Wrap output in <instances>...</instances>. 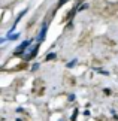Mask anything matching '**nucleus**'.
I'll return each mask as SVG.
<instances>
[{
  "label": "nucleus",
  "mask_w": 118,
  "mask_h": 121,
  "mask_svg": "<svg viewBox=\"0 0 118 121\" xmlns=\"http://www.w3.org/2000/svg\"><path fill=\"white\" fill-rule=\"evenodd\" d=\"M30 43H31V40H24L22 43L18 46V49L15 51V54H21V52H26V49L30 46Z\"/></svg>",
  "instance_id": "f257e3e1"
},
{
  "label": "nucleus",
  "mask_w": 118,
  "mask_h": 121,
  "mask_svg": "<svg viewBox=\"0 0 118 121\" xmlns=\"http://www.w3.org/2000/svg\"><path fill=\"white\" fill-rule=\"evenodd\" d=\"M46 30H48V24H44V27H42V30H40V33H39V40H40V42L45 39Z\"/></svg>",
  "instance_id": "f03ea898"
},
{
  "label": "nucleus",
  "mask_w": 118,
  "mask_h": 121,
  "mask_svg": "<svg viewBox=\"0 0 118 121\" xmlns=\"http://www.w3.org/2000/svg\"><path fill=\"white\" fill-rule=\"evenodd\" d=\"M20 38V33H8V39H11V40H15V39H18Z\"/></svg>",
  "instance_id": "7ed1b4c3"
},
{
  "label": "nucleus",
  "mask_w": 118,
  "mask_h": 121,
  "mask_svg": "<svg viewBox=\"0 0 118 121\" xmlns=\"http://www.w3.org/2000/svg\"><path fill=\"white\" fill-rule=\"evenodd\" d=\"M55 57H57V54H55V52H51V54H48V55H46V60H51V58H55Z\"/></svg>",
  "instance_id": "20e7f679"
},
{
  "label": "nucleus",
  "mask_w": 118,
  "mask_h": 121,
  "mask_svg": "<svg viewBox=\"0 0 118 121\" xmlns=\"http://www.w3.org/2000/svg\"><path fill=\"white\" fill-rule=\"evenodd\" d=\"M75 64H76V60H72V61H69V63H67V67H73Z\"/></svg>",
  "instance_id": "39448f33"
},
{
  "label": "nucleus",
  "mask_w": 118,
  "mask_h": 121,
  "mask_svg": "<svg viewBox=\"0 0 118 121\" xmlns=\"http://www.w3.org/2000/svg\"><path fill=\"white\" fill-rule=\"evenodd\" d=\"M66 2H67V0H60V2H58V6H61V4H64Z\"/></svg>",
  "instance_id": "423d86ee"
}]
</instances>
